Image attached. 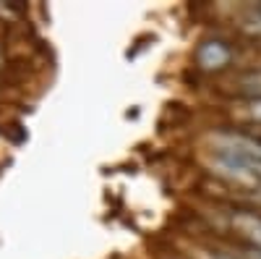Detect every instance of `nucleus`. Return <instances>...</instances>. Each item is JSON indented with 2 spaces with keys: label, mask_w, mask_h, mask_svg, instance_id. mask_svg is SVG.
I'll list each match as a JSON object with an SVG mask.
<instances>
[{
  "label": "nucleus",
  "mask_w": 261,
  "mask_h": 259,
  "mask_svg": "<svg viewBox=\"0 0 261 259\" xmlns=\"http://www.w3.org/2000/svg\"><path fill=\"white\" fill-rule=\"evenodd\" d=\"M248 113H251V118H253V121H258V123H261V97L248 102Z\"/></svg>",
  "instance_id": "f257e3e1"
},
{
  "label": "nucleus",
  "mask_w": 261,
  "mask_h": 259,
  "mask_svg": "<svg viewBox=\"0 0 261 259\" xmlns=\"http://www.w3.org/2000/svg\"><path fill=\"white\" fill-rule=\"evenodd\" d=\"M243 84H246V86H251V89H256V84H258V92H261V71L248 74V76L243 79Z\"/></svg>",
  "instance_id": "f03ea898"
},
{
  "label": "nucleus",
  "mask_w": 261,
  "mask_h": 259,
  "mask_svg": "<svg viewBox=\"0 0 261 259\" xmlns=\"http://www.w3.org/2000/svg\"><path fill=\"white\" fill-rule=\"evenodd\" d=\"M248 256H251V259H261V249H256V246H253V249L248 251Z\"/></svg>",
  "instance_id": "7ed1b4c3"
}]
</instances>
